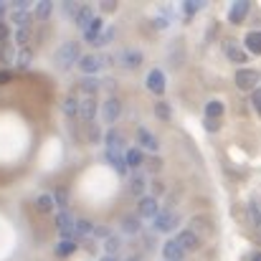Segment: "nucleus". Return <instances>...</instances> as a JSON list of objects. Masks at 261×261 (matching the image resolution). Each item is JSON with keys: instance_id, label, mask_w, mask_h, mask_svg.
I'll return each instance as SVG.
<instances>
[{"instance_id": "1", "label": "nucleus", "mask_w": 261, "mask_h": 261, "mask_svg": "<svg viewBox=\"0 0 261 261\" xmlns=\"http://www.w3.org/2000/svg\"><path fill=\"white\" fill-rule=\"evenodd\" d=\"M56 66L59 69H71L74 64H79V59H82V46L76 43V41H69V43H64L59 51H56Z\"/></svg>"}, {"instance_id": "2", "label": "nucleus", "mask_w": 261, "mask_h": 261, "mask_svg": "<svg viewBox=\"0 0 261 261\" xmlns=\"http://www.w3.org/2000/svg\"><path fill=\"white\" fill-rule=\"evenodd\" d=\"M109 61H112V56H82L79 59V69L84 71V74H96L99 69H104V66H109Z\"/></svg>"}, {"instance_id": "3", "label": "nucleus", "mask_w": 261, "mask_h": 261, "mask_svg": "<svg viewBox=\"0 0 261 261\" xmlns=\"http://www.w3.org/2000/svg\"><path fill=\"white\" fill-rule=\"evenodd\" d=\"M261 82V74L256 69H239L236 71V87L239 89H254Z\"/></svg>"}, {"instance_id": "4", "label": "nucleus", "mask_w": 261, "mask_h": 261, "mask_svg": "<svg viewBox=\"0 0 261 261\" xmlns=\"http://www.w3.org/2000/svg\"><path fill=\"white\" fill-rule=\"evenodd\" d=\"M152 223H155V231L168 233V231H173L175 226H177V218H175V213H170V211H160V213L152 218Z\"/></svg>"}, {"instance_id": "5", "label": "nucleus", "mask_w": 261, "mask_h": 261, "mask_svg": "<svg viewBox=\"0 0 261 261\" xmlns=\"http://www.w3.org/2000/svg\"><path fill=\"white\" fill-rule=\"evenodd\" d=\"M117 61L124 66V69H137L142 64V54L140 51H132V48H124L117 54Z\"/></svg>"}, {"instance_id": "6", "label": "nucleus", "mask_w": 261, "mask_h": 261, "mask_svg": "<svg viewBox=\"0 0 261 261\" xmlns=\"http://www.w3.org/2000/svg\"><path fill=\"white\" fill-rule=\"evenodd\" d=\"M175 244H177L182 251H195V249L200 246V239H198L193 231H180L177 239H175Z\"/></svg>"}, {"instance_id": "7", "label": "nucleus", "mask_w": 261, "mask_h": 261, "mask_svg": "<svg viewBox=\"0 0 261 261\" xmlns=\"http://www.w3.org/2000/svg\"><path fill=\"white\" fill-rule=\"evenodd\" d=\"M147 89H150L152 94H163V91H165V74H163L160 69H152V71L147 74Z\"/></svg>"}, {"instance_id": "8", "label": "nucleus", "mask_w": 261, "mask_h": 261, "mask_svg": "<svg viewBox=\"0 0 261 261\" xmlns=\"http://www.w3.org/2000/svg\"><path fill=\"white\" fill-rule=\"evenodd\" d=\"M56 226H59V233H61L64 239L74 236V218H71L66 211H61V213L56 216Z\"/></svg>"}, {"instance_id": "9", "label": "nucleus", "mask_w": 261, "mask_h": 261, "mask_svg": "<svg viewBox=\"0 0 261 261\" xmlns=\"http://www.w3.org/2000/svg\"><path fill=\"white\" fill-rule=\"evenodd\" d=\"M249 0H239V3H233L231 5V10H228V20L231 23H241L244 18H246V13H249Z\"/></svg>"}, {"instance_id": "10", "label": "nucleus", "mask_w": 261, "mask_h": 261, "mask_svg": "<svg viewBox=\"0 0 261 261\" xmlns=\"http://www.w3.org/2000/svg\"><path fill=\"white\" fill-rule=\"evenodd\" d=\"M137 142H140V145H142L145 150H150V152H155V150L160 147L158 137H155V135H150V132H147L145 127H140V129H137Z\"/></svg>"}, {"instance_id": "11", "label": "nucleus", "mask_w": 261, "mask_h": 261, "mask_svg": "<svg viewBox=\"0 0 261 261\" xmlns=\"http://www.w3.org/2000/svg\"><path fill=\"white\" fill-rule=\"evenodd\" d=\"M79 117L87 119V122H91L96 117V99L94 96H87V99L79 101Z\"/></svg>"}, {"instance_id": "12", "label": "nucleus", "mask_w": 261, "mask_h": 261, "mask_svg": "<svg viewBox=\"0 0 261 261\" xmlns=\"http://www.w3.org/2000/svg\"><path fill=\"white\" fill-rule=\"evenodd\" d=\"M119 114H122V104H119V99H109V101L104 104V119H107L109 124H114Z\"/></svg>"}, {"instance_id": "13", "label": "nucleus", "mask_w": 261, "mask_h": 261, "mask_svg": "<svg viewBox=\"0 0 261 261\" xmlns=\"http://www.w3.org/2000/svg\"><path fill=\"white\" fill-rule=\"evenodd\" d=\"M137 211H140V216H142V218H155V216L160 213V211H158V200H155V198H142Z\"/></svg>"}, {"instance_id": "14", "label": "nucleus", "mask_w": 261, "mask_h": 261, "mask_svg": "<svg viewBox=\"0 0 261 261\" xmlns=\"http://www.w3.org/2000/svg\"><path fill=\"white\" fill-rule=\"evenodd\" d=\"M223 48H226V56H228L233 64H246V51H244V48H239L233 41H228Z\"/></svg>"}, {"instance_id": "15", "label": "nucleus", "mask_w": 261, "mask_h": 261, "mask_svg": "<svg viewBox=\"0 0 261 261\" xmlns=\"http://www.w3.org/2000/svg\"><path fill=\"white\" fill-rule=\"evenodd\" d=\"M107 160H109V165L119 175L127 173V163H124V158L119 155V150H107Z\"/></svg>"}, {"instance_id": "16", "label": "nucleus", "mask_w": 261, "mask_h": 261, "mask_svg": "<svg viewBox=\"0 0 261 261\" xmlns=\"http://www.w3.org/2000/svg\"><path fill=\"white\" fill-rule=\"evenodd\" d=\"M163 256L168 261H182V256H185V251L175 244V241H168L165 246H163Z\"/></svg>"}, {"instance_id": "17", "label": "nucleus", "mask_w": 261, "mask_h": 261, "mask_svg": "<svg viewBox=\"0 0 261 261\" xmlns=\"http://www.w3.org/2000/svg\"><path fill=\"white\" fill-rule=\"evenodd\" d=\"M91 18H94V10H91V8H79L76 15H74V23H76L82 31H87L89 23H91Z\"/></svg>"}, {"instance_id": "18", "label": "nucleus", "mask_w": 261, "mask_h": 261, "mask_svg": "<svg viewBox=\"0 0 261 261\" xmlns=\"http://www.w3.org/2000/svg\"><path fill=\"white\" fill-rule=\"evenodd\" d=\"M244 43H246V48L251 51V54H261V31H251V33H246V38H244Z\"/></svg>"}, {"instance_id": "19", "label": "nucleus", "mask_w": 261, "mask_h": 261, "mask_svg": "<svg viewBox=\"0 0 261 261\" xmlns=\"http://www.w3.org/2000/svg\"><path fill=\"white\" fill-rule=\"evenodd\" d=\"M124 163H127V168H140V165L145 163L142 150H129V152L124 155Z\"/></svg>"}, {"instance_id": "20", "label": "nucleus", "mask_w": 261, "mask_h": 261, "mask_svg": "<svg viewBox=\"0 0 261 261\" xmlns=\"http://www.w3.org/2000/svg\"><path fill=\"white\" fill-rule=\"evenodd\" d=\"M221 114H223V104H221L218 99H213V101L205 104V117H208V119H218Z\"/></svg>"}, {"instance_id": "21", "label": "nucleus", "mask_w": 261, "mask_h": 261, "mask_svg": "<svg viewBox=\"0 0 261 261\" xmlns=\"http://www.w3.org/2000/svg\"><path fill=\"white\" fill-rule=\"evenodd\" d=\"M10 20H13L18 28H28V25H31V23H28L31 15H28L25 10H13V13H10Z\"/></svg>"}, {"instance_id": "22", "label": "nucleus", "mask_w": 261, "mask_h": 261, "mask_svg": "<svg viewBox=\"0 0 261 261\" xmlns=\"http://www.w3.org/2000/svg\"><path fill=\"white\" fill-rule=\"evenodd\" d=\"M64 114H66V117L79 114V99H76V96H66V99H64Z\"/></svg>"}, {"instance_id": "23", "label": "nucleus", "mask_w": 261, "mask_h": 261, "mask_svg": "<svg viewBox=\"0 0 261 261\" xmlns=\"http://www.w3.org/2000/svg\"><path fill=\"white\" fill-rule=\"evenodd\" d=\"M122 147V135L117 129H109L107 132V150H119Z\"/></svg>"}, {"instance_id": "24", "label": "nucleus", "mask_w": 261, "mask_h": 261, "mask_svg": "<svg viewBox=\"0 0 261 261\" xmlns=\"http://www.w3.org/2000/svg\"><path fill=\"white\" fill-rule=\"evenodd\" d=\"M91 231H94V226L89 223L87 218H79V221H74V233H76V236H89Z\"/></svg>"}, {"instance_id": "25", "label": "nucleus", "mask_w": 261, "mask_h": 261, "mask_svg": "<svg viewBox=\"0 0 261 261\" xmlns=\"http://www.w3.org/2000/svg\"><path fill=\"white\" fill-rule=\"evenodd\" d=\"M74 251H76V244H74L71 239H64V241L56 246V254H59V256H69V254H74Z\"/></svg>"}, {"instance_id": "26", "label": "nucleus", "mask_w": 261, "mask_h": 261, "mask_svg": "<svg viewBox=\"0 0 261 261\" xmlns=\"http://www.w3.org/2000/svg\"><path fill=\"white\" fill-rule=\"evenodd\" d=\"M51 10H54V3H51V0H41V3L36 5V18H48Z\"/></svg>"}, {"instance_id": "27", "label": "nucleus", "mask_w": 261, "mask_h": 261, "mask_svg": "<svg viewBox=\"0 0 261 261\" xmlns=\"http://www.w3.org/2000/svg\"><path fill=\"white\" fill-rule=\"evenodd\" d=\"M99 84H101L99 79H84V82H82V91H84L87 96H94V94L99 91Z\"/></svg>"}, {"instance_id": "28", "label": "nucleus", "mask_w": 261, "mask_h": 261, "mask_svg": "<svg viewBox=\"0 0 261 261\" xmlns=\"http://www.w3.org/2000/svg\"><path fill=\"white\" fill-rule=\"evenodd\" d=\"M36 208H38L41 213H48V211L54 208V200H51V195H38V198H36Z\"/></svg>"}, {"instance_id": "29", "label": "nucleus", "mask_w": 261, "mask_h": 261, "mask_svg": "<svg viewBox=\"0 0 261 261\" xmlns=\"http://www.w3.org/2000/svg\"><path fill=\"white\" fill-rule=\"evenodd\" d=\"M51 200H54V205H59L61 211H66V200H69V195H66V190H56V193L51 195Z\"/></svg>"}, {"instance_id": "30", "label": "nucleus", "mask_w": 261, "mask_h": 261, "mask_svg": "<svg viewBox=\"0 0 261 261\" xmlns=\"http://www.w3.org/2000/svg\"><path fill=\"white\" fill-rule=\"evenodd\" d=\"M31 59H33V54H31L28 48H20V54H18V59H15V64H18L20 69H25V66L31 64Z\"/></svg>"}, {"instance_id": "31", "label": "nucleus", "mask_w": 261, "mask_h": 261, "mask_svg": "<svg viewBox=\"0 0 261 261\" xmlns=\"http://www.w3.org/2000/svg\"><path fill=\"white\" fill-rule=\"evenodd\" d=\"M129 190L135 193V195H142L145 193V180L137 175V177H132V182H129Z\"/></svg>"}, {"instance_id": "32", "label": "nucleus", "mask_w": 261, "mask_h": 261, "mask_svg": "<svg viewBox=\"0 0 261 261\" xmlns=\"http://www.w3.org/2000/svg\"><path fill=\"white\" fill-rule=\"evenodd\" d=\"M249 213H251L254 226H261V203H251V205H249Z\"/></svg>"}, {"instance_id": "33", "label": "nucleus", "mask_w": 261, "mask_h": 261, "mask_svg": "<svg viewBox=\"0 0 261 261\" xmlns=\"http://www.w3.org/2000/svg\"><path fill=\"white\" fill-rule=\"evenodd\" d=\"M155 114H158L160 119H168V117H170V107H168L165 101H160V104L155 107Z\"/></svg>"}, {"instance_id": "34", "label": "nucleus", "mask_w": 261, "mask_h": 261, "mask_svg": "<svg viewBox=\"0 0 261 261\" xmlns=\"http://www.w3.org/2000/svg\"><path fill=\"white\" fill-rule=\"evenodd\" d=\"M104 249H107V254L112 256V254H114V251L119 249V239H117V236H109V239H107V246H104Z\"/></svg>"}, {"instance_id": "35", "label": "nucleus", "mask_w": 261, "mask_h": 261, "mask_svg": "<svg viewBox=\"0 0 261 261\" xmlns=\"http://www.w3.org/2000/svg\"><path fill=\"white\" fill-rule=\"evenodd\" d=\"M25 41H28V28H18L15 31V43L18 46H25Z\"/></svg>"}, {"instance_id": "36", "label": "nucleus", "mask_w": 261, "mask_h": 261, "mask_svg": "<svg viewBox=\"0 0 261 261\" xmlns=\"http://www.w3.org/2000/svg\"><path fill=\"white\" fill-rule=\"evenodd\" d=\"M200 8H203V3H195V0H188V3H185V13H188V15H193V13L200 10Z\"/></svg>"}, {"instance_id": "37", "label": "nucleus", "mask_w": 261, "mask_h": 261, "mask_svg": "<svg viewBox=\"0 0 261 261\" xmlns=\"http://www.w3.org/2000/svg\"><path fill=\"white\" fill-rule=\"evenodd\" d=\"M140 228V221H135V218H127L124 221V231H129V233H135Z\"/></svg>"}, {"instance_id": "38", "label": "nucleus", "mask_w": 261, "mask_h": 261, "mask_svg": "<svg viewBox=\"0 0 261 261\" xmlns=\"http://www.w3.org/2000/svg\"><path fill=\"white\" fill-rule=\"evenodd\" d=\"M61 10H64L66 15H76V10H79V8H76V3H64V5H61Z\"/></svg>"}, {"instance_id": "39", "label": "nucleus", "mask_w": 261, "mask_h": 261, "mask_svg": "<svg viewBox=\"0 0 261 261\" xmlns=\"http://www.w3.org/2000/svg\"><path fill=\"white\" fill-rule=\"evenodd\" d=\"M218 127H221L218 119H208V117H205V129H208V132H216Z\"/></svg>"}, {"instance_id": "40", "label": "nucleus", "mask_w": 261, "mask_h": 261, "mask_svg": "<svg viewBox=\"0 0 261 261\" xmlns=\"http://www.w3.org/2000/svg\"><path fill=\"white\" fill-rule=\"evenodd\" d=\"M251 101H254V109L261 114V89H256V91H254V99H251Z\"/></svg>"}, {"instance_id": "41", "label": "nucleus", "mask_w": 261, "mask_h": 261, "mask_svg": "<svg viewBox=\"0 0 261 261\" xmlns=\"http://www.w3.org/2000/svg\"><path fill=\"white\" fill-rule=\"evenodd\" d=\"M28 8H31L28 0H18V3H15V10H25V13H28Z\"/></svg>"}, {"instance_id": "42", "label": "nucleus", "mask_w": 261, "mask_h": 261, "mask_svg": "<svg viewBox=\"0 0 261 261\" xmlns=\"http://www.w3.org/2000/svg\"><path fill=\"white\" fill-rule=\"evenodd\" d=\"M155 25H158V28H165L168 23H165V18H158V20H155Z\"/></svg>"}, {"instance_id": "43", "label": "nucleus", "mask_w": 261, "mask_h": 261, "mask_svg": "<svg viewBox=\"0 0 261 261\" xmlns=\"http://www.w3.org/2000/svg\"><path fill=\"white\" fill-rule=\"evenodd\" d=\"M8 79H10V74H8V71H3V74H0V82H8Z\"/></svg>"}, {"instance_id": "44", "label": "nucleus", "mask_w": 261, "mask_h": 261, "mask_svg": "<svg viewBox=\"0 0 261 261\" xmlns=\"http://www.w3.org/2000/svg\"><path fill=\"white\" fill-rule=\"evenodd\" d=\"M251 261H261V254H254V256H251Z\"/></svg>"}, {"instance_id": "45", "label": "nucleus", "mask_w": 261, "mask_h": 261, "mask_svg": "<svg viewBox=\"0 0 261 261\" xmlns=\"http://www.w3.org/2000/svg\"><path fill=\"white\" fill-rule=\"evenodd\" d=\"M101 261H117V259H114V256H104Z\"/></svg>"}, {"instance_id": "46", "label": "nucleus", "mask_w": 261, "mask_h": 261, "mask_svg": "<svg viewBox=\"0 0 261 261\" xmlns=\"http://www.w3.org/2000/svg\"><path fill=\"white\" fill-rule=\"evenodd\" d=\"M3 13H5V5H3V3H0V15H3Z\"/></svg>"}, {"instance_id": "47", "label": "nucleus", "mask_w": 261, "mask_h": 261, "mask_svg": "<svg viewBox=\"0 0 261 261\" xmlns=\"http://www.w3.org/2000/svg\"><path fill=\"white\" fill-rule=\"evenodd\" d=\"M127 261H137V259H127Z\"/></svg>"}, {"instance_id": "48", "label": "nucleus", "mask_w": 261, "mask_h": 261, "mask_svg": "<svg viewBox=\"0 0 261 261\" xmlns=\"http://www.w3.org/2000/svg\"><path fill=\"white\" fill-rule=\"evenodd\" d=\"M259 241H261V231H259Z\"/></svg>"}]
</instances>
